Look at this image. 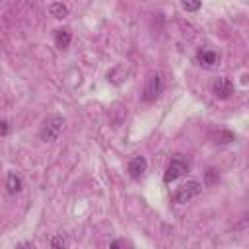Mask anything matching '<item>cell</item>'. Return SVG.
<instances>
[{
    "label": "cell",
    "mask_w": 249,
    "mask_h": 249,
    "mask_svg": "<svg viewBox=\"0 0 249 249\" xmlns=\"http://www.w3.org/2000/svg\"><path fill=\"white\" fill-rule=\"evenodd\" d=\"M62 126H64V117L58 115V113H51L43 119V124H41V130H39V136L41 140L45 142H53L58 138V134L62 132Z\"/></svg>",
    "instance_id": "6da1fadb"
},
{
    "label": "cell",
    "mask_w": 249,
    "mask_h": 249,
    "mask_svg": "<svg viewBox=\"0 0 249 249\" xmlns=\"http://www.w3.org/2000/svg\"><path fill=\"white\" fill-rule=\"evenodd\" d=\"M200 191H202V185H200L198 181H187V183L179 185V187L173 191L171 198H173V202H177V204H185V202H189L191 198H195Z\"/></svg>",
    "instance_id": "7a4b0ae2"
},
{
    "label": "cell",
    "mask_w": 249,
    "mask_h": 249,
    "mask_svg": "<svg viewBox=\"0 0 249 249\" xmlns=\"http://www.w3.org/2000/svg\"><path fill=\"white\" fill-rule=\"evenodd\" d=\"M187 171H189V163H187L181 156H175V158H171L169 163H167V169H165V173H163V181H165V183H171V181L179 179L181 175H185Z\"/></svg>",
    "instance_id": "3957f363"
},
{
    "label": "cell",
    "mask_w": 249,
    "mask_h": 249,
    "mask_svg": "<svg viewBox=\"0 0 249 249\" xmlns=\"http://www.w3.org/2000/svg\"><path fill=\"white\" fill-rule=\"evenodd\" d=\"M160 89H161V76L160 74H152L148 80H146V86H144V91H142V99L146 103L154 101L158 95H160Z\"/></svg>",
    "instance_id": "277c9868"
},
{
    "label": "cell",
    "mask_w": 249,
    "mask_h": 249,
    "mask_svg": "<svg viewBox=\"0 0 249 249\" xmlns=\"http://www.w3.org/2000/svg\"><path fill=\"white\" fill-rule=\"evenodd\" d=\"M212 91H214V95L216 97H220V99H228V97H231V93H233V84H231V80H228V78H218L214 84H212Z\"/></svg>",
    "instance_id": "5b68a950"
},
{
    "label": "cell",
    "mask_w": 249,
    "mask_h": 249,
    "mask_svg": "<svg viewBox=\"0 0 249 249\" xmlns=\"http://www.w3.org/2000/svg\"><path fill=\"white\" fill-rule=\"evenodd\" d=\"M146 167H148V161H146V158L144 156H134L130 161H128V175L132 177V179H140L142 175H144V171H146Z\"/></svg>",
    "instance_id": "8992f818"
},
{
    "label": "cell",
    "mask_w": 249,
    "mask_h": 249,
    "mask_svg": "<svg viewBox=\"0 0 249 249\" xmlns=\"http://www.w3.org/2000/svg\"><path fill=\"white\" fill-rule=\"evenodd\" d=\"M70 39H72V33H70L68 27H60V29H56V33H54V43H56V47H58L60 51L68 49Z\"/></svg>",
    "instance_id": "52a82bcc"
},
{
    "label": "cell",
    "mask_w": 249,
    "mask_h": 249,
    "mask_svg": "<svg viewBox=\"0 0 249 249\" xmlns=\"http://www.w3.org/2000/svg\"><path fill=\"white\" fill-rule=\"evenodd\" d=\"M21 179L14 173V171H10L8 175H6V189H8V193L10 195H16V193H19L21 191Z\"/></svg>",
    "instance_id": "ba28073f"
},
{
    "label": "cell",
    "mask_w": 249,
    "mask_h": 249,
    "mask_svg": "<svg viewBox=\"0 0 249 249\" xmlns=\"http://www.w3.org/2000/svg\"><path fill=\"white\" fill-rule=\"evenodd\" d=\"M49 12H51V16H54V18H60V19L68 16V8H66L62 2H54V4H51Z\"/></svg>",
    "instance_id": "9c48e42d"
},
{
    "label": "cell",
    "mask_w": 249,
    "mask_h": 249,
    "mask_svg": "<svg viewBox=\"0 0 249 249\" xmlns=\"http://www.w3.org/2000/svg\"><path fill=\"white\" fill-rule=\"evenodd\" d=\"M198 60H200V64H204V66H212V64L218 60V56H216V53H212V51H200V53H198Z\"/></svg>",
    "instance_id": "30bf717a"
},
{
    "label": "cell",
    "mask_w": 249,
    "mask_h": 249,
    "mask_svg": "<svg viewBox=\"0 0 249 249\" xmlns=\"http://www.w3.org/2000/svg\"><path fill=\"white\" fill-rule=\"evenodd\" d=\"M212 138H214V142H216V144H228V142H231V140H233V134H231L230 130H218Z\"/></svg>",
    "instance_id": "8fae6325"
},
{
    "label": "cell",
    "mask_w": 249,
    "mask_h": 249,
    "mask_svg": "<svg viewBox=\"0 0 249 249\" xmlns=\"http://www.w3.org/2000/svg\"><path fill=\"white\" fill-rule=\"evenodd\" d=\"M200 4H202V0H181L183 10H187V12H196L200 8Z\"/></svg>",
    "instance_id": "7c38bea8"
},
{
    "label": "cell",
    "mask_w": 249,
    "mask_h": 249,
    "mask_svg": "<svg viewBox=\"0 0 249 249\" xmlns=\"http://www.w3.org/2000/svg\"><path fill=\"white\" fill-rule=\"evenodd\" d=\"M51 245H53V247H68V241H66L62 235H56V237L51 239Z\"/></svg>",
    "instance_id": "4fadbf2b"
},
{
    "label": "cell",
    "mask_w": 249,
    "mask_h": 249,
    "mask_svg": "<svg viewBox=\"0 0 249 249\" xmlns=\"http://www.w3.org/2000/svg\"><path fill=\"white\" fill-rule=\"evenodd\" d=\"M0 134H8V123L6 121H0Z\"/></svg>",
    "instance_id": "5bb4252c"
},
{
    "label": "cell",
    "mask_w": 249,
    "mask_h": 249,
    "mask_svg": "<svg viewBox=\"0 0 249 249\" xmlns=\"http://www.w3.org/2000/svg\"><path fill=\"white\" fill-rule=\"evenodd\" d=\"M119 245H123V241H113L111 243V247H119Z\"/></svg>",
    "instance_id": "9a60e30c"
}]
</instances>
